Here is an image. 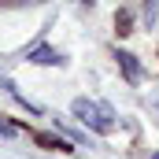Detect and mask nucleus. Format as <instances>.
<instances>
[{"label": "nucleus", "instance_id": "3", "mask_svg": "<svg viewBox=\"0 0 159 159\" xmlns=\"http://www.w3.org/2000/svg\"><path fill=\"white\" fill-rule=\"evenodd\" d=\"M119 59H122V67H126V74L137 78V63H133V56H129V52H119Z\"/></svg>", "mask_w": 159, "mask_h": 159}, {"label": "nucleus", "instance_id": "1", "mask_svg": "<svg viewBox=\"0 0 159 159\" xmlns=\"http://www.w3.org/2000/svg\"><path fill=\"white\" fill-rule=\"evenodd\" d=\"M70 111H74V119L81 126H89V129H96V133H111L115 129V111L107 107V104H96V100H74L70 104Z\"/></svg>", "mask_w": 159, "mask_h": 159}, {"label": "nucleus", "instance_id": "4", "mask_svg": "<svg viewBox=\"0 0 159 159\" xmlns=\"http://www.w3.org/2000/svg\"><path fill=\"white\" fill-rule=\"evenodd\" d=\"M156 159H159V156H156Z\"/></svg>", "mask_w": 159, "mask_h": 159}, {"label": "nucleus", "instance_id": "2", "mask_svg": "<svg viewBox=\"0 0 159 159\" xmlns=\"http://www.w3.org/2000/svg\"><path fill=\"white\" fill-rule=\"evenodd\" d=\"M30 59H34V63H52V67H56V63H63V56H59V52H52V48H34V52H30Z\"/></svg>", "mask_w": 159, "mask_h": 159}]
</instances>
